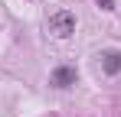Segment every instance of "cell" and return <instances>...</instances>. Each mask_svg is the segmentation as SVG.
Returning <instances> with one entry per match:
<instances>
[{"instance_id": "4", "label": "cell", "mask_w": 121, "mask_h": 117, "mask_svg": "<svg viewBox=\"0 0 121 117\" xmlns=\"http://www.w3.org/2000/svg\"><path fill=\"white\" fill-rule=\"evenodd\" d=\"M98 7L101 10H111V0H98Z\"/></svg>"}, {"instance_id": "1", "label": "cell", "mask_w": 121, "mask_h": 117, "mask_svg": "<svg viewBox=\"0 0 121 117\" xmlns=\"http://www.w3.org/2000/svg\"><path fill=\"white\" fill-rule=\"evenodd\" d=\"M46 26H49V33H52L56 39H69L72 33H75V16H72L69 10H56Z\"/></svg>"}, {"instance_id": "2", "label": "cell", "mask_w": 121, "mask_h": 117, "mask_svg": "<svg viewBox=\"0 0 121 117\" xmlns=\"http://www.w3.org/2000/svg\"><path fill=\"white\" fill-rule=\"evenodd\" d=\"M101 68H105L108 75H118L121 72V52L118 49H108V52L101 55Z\"/></svg>"}, {"instance_id": "3", "label": "cell", "mask_w": 121, "mask_h": 117, "mask_svg": "<svg viewBox=\"0 0 121 117\" xmlns=\"http://www.w3.org/2000/svg\"><path fill=\"white\" fill-rule=\"evenodd\" d=\"M75 78H79L75 68H56L52 72V85L56 88H69V85H75Z\"/></svg>"}]
</instances>
